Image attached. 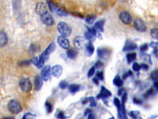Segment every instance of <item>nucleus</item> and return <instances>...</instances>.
<instances>
[{
	"instance_id": "f257e3e1",
	"label": "nucleus",
	"mask_w": 158,
	"mask_h": 119,
	"mask_svg": "<svg viewBox=\"0 0 158 119\" xmlns=\"http://www.w3.org/2000/svg\"><path fill=\"white\" fill-rule=\"evenodd\" d=\"M56 48V45L54 43H51L49 46L48 47V48L44 50L39 58H38V62L36 64V66L39 68H41L43 66L44 63L49 58V55H50L52 52L54 51V50Z\"/></svg>"
},
{
	"instance_id": "f03ea898",
	"label": "nucleus",
	"mask_w": 158,
	"mask_h": 119,
	"mask_svg": "<svg viewBox=\"0 0 158 119\" xmlns=\"http://www.w3.org/2000/svg\"><path fill=\"white\" fill-rule=\"evenodd\" d=\"M58 30L59 32L61 34L62 36L69 37L71 36L72 33V29L69 25L64 22H61L58 24Z\"/></svg>"
},
{
	"instance_id": "7ed1b4c3",
	"label": "nucleus",
	"mask_w": 158,
	"mask_h": 119,
	"mask_svg": "<svg viewBox=\"0 0 158 119\" xmlns=\"http://www.w3.org/2000/svg\"><path fill=\"white\" fill-rule=\"evenodd\" d=\"M47 3L48 4V6L50 9L51 11L53 13H55L59 16H67V13L62 9L60 8L57 7L55 4H54L51 0H47Z\"/></svg>"
},
{
	"instance_id": "20e7f679",
	"label": "nucleus",
	"mask_w": 158,
	"mask_h": 119,
	"mask_svg": "<svg viewBox=\"0 0 158 119\" xmlns=\"http://www.w3.org/2000/svg\"><path fill=\"white\" fill-rule=\"evenodd\" d=\"M8 108L12 113L16 114L22 111V107L20 103L16 100H11L8 103Z\"/></svg>"
},
{
	"instance_id": "39448f33",
	"label": "nucleus",
	"mask_w": 158,
	"mask_h": 119,
	"mask_svg": "<svg viewBox=\"0 0 158 119\" xmlns=\"http://www.w3.org/2000/svg\"><path fill=\"white\" fill-rule=\"evenodd\" d=\"M19 86L21 90L25 92H28L31 91L32 86L31 82L27 78H24L21 80L19 83Z\"/></svg>"
},
{
	"instance_id": "423d86ee",
	"label": "nucleus",
	"mask_w": 158,
	"mask_h": 119,
	"mask_svg": "<svg viewBox=\"0 0 158 119\" xmlns=\"http://www.w3.org/2000/svg\"><path fill=\"white\" fill-rule=\"evenodd\" d=\"M98 57L102 60H107L111 55V51L106 48H98L97 50Z\"/></svg>"
},
{
	"instance_id": "0eeeda50",
	"label": "nucleus",
	"mask_w": 158,
	"mask_h": 119,
	"mask_svg": "<svg viewBox=\"0 0 158 119\" xmlns=\"http://www.w3.org/2000/svg\"><path fill=\"white\" fill-rule=\"evenodd\" d=\"M73 44L77 49L82 50L85 47L87 43H85V39L83 37L77 36L74 38Z\"/></svg>"
},
{
	"instance_id": "6e6552de",
	"label": "nucleus",
	"mask_w": 158,
	"mask_h": 119,
	"mask_svg": "<svg viewBox=\"0 0 158 119\" xmlns=\"http://www.w3.org/2000/svg\"><path fill=\"white\" fill-rule=\"evenodd\" d=\"M35 11L39 16H42V15L48 13V7L46 4L44 3H38L35 7Z\"/></svg>"
},
{
	"instance_id": "1a4fd4ad",
	"label": "nucleus",
	"mask_w": 158,
	"mask_h": 119,
	"mask_svg": "<svg viewBox=\"0 0 158 119\" xmlns=\"http://www.w3.org/2000/svg\"><path fill=\"white\" fill-rule=\"evenodd\" d=\"M134 27L137 31L140 32H145L146 31V26L141 19H137L134 21Z\"/></svg>"
},
{
	"instance_id": "9d476101",
	"label": "nucleus",
	"mask_w": 158,
	"mask_h": 119,
	"mask_svg": "<svg viewBox=\"0 0 158 119\" xmlns=\"http://www.w3.org/2000/svg\"><path fill=\"white\" fill-rule=\"evenodd\" d=\"M51 69L49 65H46L44 66L42 69L41 72V77L44 81H48L51 76Z\"/></svg>"
},
{
	"instance_id": "9b49d317",
	"label": "nucleus",
	"mask_w": 158,
	"mask_h": 119,
	"mask_svg": "<svg viewBox=\"0 0 158 119\" xmlns=\"http://www.w3.org/2000/svg\"><path fill=\"white\" fill-rule=\"evenodd\" d=\"M41 19L43 24H46L49 26H52V25H53L54 23V21L53 16L48 12L42 15L41 16Z\"/></svg>"
},
{
	"instance_id": "f8f14e48",
	"label": "nucleus",
	"mask_w": 158,
	"mask_h": 119,
	"mask_svg": "<svg viewBox=\"0 0 158 119\" xmlns=\"http://www.w3.org/2000/svg\"><path fill=\"white\" fill-rule=\"evenodd\" d=\"M121 21L125 24H130L132 22V18L131 15L127 11H122L119 15Z\"/></svg>"
},
{
	"instance_id": "ddd939ff",
	"label": "nucleus",
	"mask_w": 158,
	"mask_h": 119,
	"mask_svg": "<svg viewBox=\"0 0 158 119\" xmlns=\"http://www.w3.org/2000/svg\"><path fill=\"white\" fill-rule=\"evenodd\" d=\"M58 43L59 46L64 49H68L70 46V43H69V40L67 37L64 36H59L58 38Z\"/></svg>"
},
{
	"instance_id": "4468645a",
	"label": "nucleus",
	"mask_w": 158,
	"mask_h": 119,
	"mask_svg": "<svg viewBox=\"0 0 158 119\" xmlns=\"http://www.w3.org/2000/svg\"><path fill=\"white\" fill-rule=\"evenodd\" d=\"M111 95H112L111 92L109 91L105 87L102 86L100 94L97 96V98L102 99L103 100H104V99H106L107 97L111 96Z\"/></svg>"
},
{
	"instance_id": "2eb2a0df",
	"label": "nucleus",
	"mask_w": 158,
	"mask_h": 119,
	"mask_svg": "<svg viewBox=\"0 0 158 119\" xmlns=\"http://www.w3.org/2000/svg\"><path fill=\"white\" fill-rule=\"evenodd\" d=\"M137 48V45L133 42V41H130V40H127L125 42V44L124 47L123 48V51H130V50H134Z\"/></svg>"
},
{
	"instance_id": "dca6fc26",
	"label": "nucleus",
	"mask_w": 158,
	"mask_h": 119,
	"mask_svg": "<svg viewBox=\"0 0 158 119\" xmlns=\"http://www.w3.org/2000/svg\"><path fill=\"white\" fill-rule=\"evenodd\" d=\"M63 69L62 67L59 65V64H56V65H54L51 68V73L53 75L56 77V78H59L62 73Z\"/></svg>"
},
{
	"instance_id": "f3484780",
	"label": "nucleus",
	"mask_w": 158,
	"mask_h": 119,
	"mask_svg": "<svg viewBox=\"0 0 158 119\" xmlns=\"http://www.w3.org/2000/svg\"><path fill=\"white\" fill-rule=\"evenodd\" d=\"M117 111H118V117L119 119H128L127 116L126 114L125 108L124 106V104L121 103L119 106L117 107Z\"/></svg>"
},
{
	"instance_id": "a211bd4d",
	"label": "nucleus",
	"mask_w": 158,
	"mask_h": 119,
	"mask_svg": "<svg viewBox=\"0 0 158 119\" xmlns=\"http://www.w3.org/2000/svg\"><path fill=\"white\" fill-rule=\"evenodd\" d=\"M8 41L7 34L3 31H0V47H2L6 46Z\"/></svg>"
},
{
	"instance_id": "6ab92c4d",
	"label": "nucleus",
	"mask_w": 158,
	"mask_h": 119,
	"mask_svg": "<svg viewBox=\"0 0 158 119\" xmlns=\"http://www.w3.org/2000/svg\"><path fill=\"white\" fill-rule=\"evenodd\" d=\"M42 86H43V79L42 78L41 76H37L35 78L34 81L35 89L37 91H38L41 89Z\"/></svg>"
},
{
	"instance_id": "aec40b11",
	"label": "nucleus",
	"mask_w": 158,
	"mask_h": 119,
	"mask_svg": "<svg viewBox=\"0 0 158 119\" xmlns=\"http://www.w3.org/2000/svg\"><path fill=\"white\" fill-rule=\"evenodd\" d=\"M86 48V53L88 56H91L93 54L95 51V47H94L93 44L91 42H88L85 46Z\"/></svg>"
},
{
	"instance_id": "412c9836",
	"label": "nucleus",
	"mask_w": 158,
	"mask_h": 119,
	"mask_svg": "<svg viewBox=\"0 0 158 119\" xmlns=\"http://www.w3.org/2000/svg\"><path fill=\"white\" fill-rule=\"evenodd\" d=\"M66 53H67V56L68 58L73 60V59H75L77 57V55H78V52L76 49L70 48V49L67 50Z\"/></svg>"
},
{
	"instance_id": "4be33fe9",
	"label": "nucleus",
	"mask_w": 158,
	"mask_h": 119,
	"mask_svg": "<svg viewBox=\"0 0 158 119\" xmlns=\"http://www.w3.org/2000/svg\"><path fill=\"white\" fill-rule=\"evenodd\" d=\"M87 29H88V32L92 34L95 37H96L100 39L103 38L101 33L99 32L97 29H96L95 27H87Z\"/></svg>"
},
{
	"instance_id": "5701e85b",
	"label": "nucleus",
	"mask_w": 158,
	"mask_h": 119,
	"mask_svg": "<svg viewBox=\"0 0 158 119\" xmlns=\"http://www.w3.org/2000/svg\"><path fill=\"white\" fill-rule=\"evenodd\" d=\"M88 102H90V106L91 107H95L96 106V102L95 101V99L93 97H90L84 99V100L82 101V103L83 104H86Z\"/></svg>"
},
{
	"instance_id": "b1692460",
	"label": "nucleus",
	"mask_w": 158,
	"mask_h": 119,
	"mask_svg": "<svg viewBox=\"0 0 158 119\" xmlns=\"http://www.w3.org/2000/svg\"><path fill=\"white\" fill-rule=\"evenodd\" d=\"M80 86L77 84H72L69 86V91L72 94H75L79 91Z\"/></svg>"
},
{
	"instance_id": "393cba45",
	"label": "nucleus",
	"mask_w": 158,
	"mask_h": 119,
	"mask_svg": "<svg viewBox=\"0 0 158 119\" xmlns=\"http://www.w3.org/2000/svg\"><path fill=\"white\" fill-rule=\"evenodd\" d=\"M113 84L117 87H121L123 84V81L119 75H116L113 79Z\"/></svg>"
},
{
	"instance_id": "a878e982",
	"label": "nucleus",
	"mask_w": 158,
	"mask_h": 119,
	"mask_svg": "<svg viewBox=\"0 0 158 119\" xmlns=\"http://www.w3.org/2000/svg\"><path fill=\"white\" fill-rule=\"evenodd\" d=\"M105 21L104 20H100V21H97L95 24V27L96 29H97L98 31H100L103 32L104 31V25H105Z\"/></svg>"
},
{
	"instance_id": "bb28decb",
	"label": "nucleus",
	"mask_w": 158,
	"mask_h": 119,
	"mask_svg": "<svg viewBox=\"0 0 158 119\" xmlns=\"http://www.w3.org/2000/svg\"><path fill=\"white\" fill-rule=\"evenodd\" d=\"M128 114L133 119H143L139 111H131L128 113Z\"/></svg>"
},
{
	"instance_id": "cd10ccee",
	"label": "nucleus",
	"mask_w": 158,
	"mask_h": 119,
	"mask_svg": "<svg viewBox=\"0 0 158 119\" xmlns=\"http://www.w3.org/2000/svg\"><path fill=\"white\" fill-rule=\"evenodd\" d=\"M127 60L128 63H131L132 62H133L136 59L137 54L135 53H128L127 55Z\"/></svg>"
},
{
	"instance_id": "c85d7f7f",
	"label": "nucleus",
	"mask_w": 158,
	"mask_h": 119,
	"mask_svg": "<svg viewBox=\"0 0 158 119\" xmlns=\"http://www.w3.org/2000/svg\"><path fill=\"white\" fill-rule=\"evenodd\" d=\"M151 36L155 39L158 40V29L157 28H153L150 31Z\"/></svg>"
},
{
	"instance_id": "c756f323",
	"label": "nucleus",
	"mask_w": 158,
	"mask_h": 119,
	"mask_svg": "<svg viewBox=\"0 0 158 119\" xmlns=\"http://www.w3.org/2000/svg\"><path fill=\"white\" fill-rule=\"evenodd\" d=\"M85 37L87 40L89 41V42H91L95 41V37L92 34H91L90 32H89L85 33Z\"/></svg>"
},
{
	"instance_id": "7c9ffc66",
	"label": "nucleus",
	"mask_w": 158,
	"mask_h": 119,
	"mask_svg": "<svg viewBox=\"0 0 158 119\" xmlns=\"http://www.w3.org/2000/svg\"><path fill=\"white\" fill-rule=\"evenodd\" d=\"M140 57L142 58L145 61L148 62L149 63H152L151 62V57L149 54H146V53H141L140 55Z\"/></svg>"
},
{
	"instance_id": "2f4dec72",
	"label": "nucleus",
	"mask_w": 158,
	"mask_h": 119,
	"mask_svg": "<svg viewBox=\"0 0 158 119\" xmlns=\"http://www.w3.org/2000/svg\"><path fill=\"white\" fill-rule=\"evenodd\" d=\"M151 78L153 81H158V69H155L151 73Z\"/></svg>"
},
{
	"instance_id": "473e14b6",
	"label": "nucleus",
	"mask_w": 158,
	"mask_h": 119,
	"mask_svg": "<svg viewBox=\"0 0 158 119\" xmlns=\"http://www.w3.org/2000/svg\"><path fill=\"white\" fill-rule=\"evenodd\" d=\"M96 19V16H93V15H89L86 18V22L88 24H91L95 21V20Z\"/></svg>"
},
{
	"instance_id": "72a5a7b5",
	"label": "nucleus",
	"mask_w": 158,
	"mask_h": 119,
	"mask_svg": "<svg viewBox=\"0 0 158 119\" xmlns=\"http://www.w3.org/2000/svg\"><path fill=\"white\" fill-rule=\"evenodd\" d=\"M45 107H46V111L48 113L52 112V111L53 110V106L50 102L47 101L45 103Z\"/></svg>"
},
{
	"instance_id": "f704fd0d",
	"label": "nucleus",
	"mask_w": 158,
	"mask_h": 119,
	"mask_svg": "<svg viewBox=\"0 0 158 119\" xmlns=\"http://www.w3.org/2000/svg\"><path fill=\"white\" fill-rule=\"evenodd\" d=\"M56 117L58 118V119H65L66 117H65V114H64V112L62 111H58L56 112Z\"/></svg>"
},
{
	"instance_id": "c9c22d12",
	"label": "nucleus",
	"mask_w": 158,
	"mask_h": 119,
	"mask_svg": "<svg viewBox=\"0 0 158 119\" xmlns=\"http://www.w3.org/2000/svg\"><path fill=\"white\" fill-rule=\"evenodd\" d=\"M59 86L61 89H66L68 86V83L66 81H61L59 84Z\"/></svg>"
},
{
	"instance_id": "e433bc0d",
	"label": "nucleus",
	"mask_w": 158,
	"mask_h": 119,
	"mask_svg": "<svg viewBox=\"0 0 158 119\" xmlns=\"http://www.w3.org/2000/svg\"><path fill=\"white\" fill-rule=\"evenodd\" d=\"M132 69L135 71H139L140 70V65L138 63H134L132 66Z\"/></svg>"
},
{
	"instance_id": "4c0bfd02",
	"label": "nucleus",
	"mask_w": 158,
	"mask_h": 119,
	"mask_svg": "<svg viewBox=\"0 0 158 119\" xmlns=\"http://www.w3.org/2000/svg\"><path fill=\"white\" fill-rule=\"evenodd\" d=\"M153 92H154V89H153L152 88H150V89H148V90L145 92L144 97H146V98L150 97L151 95V94H153Z\"/></svg>"
},
{
	"instance_id": "58836bf2",
	"label": "nucleus",
	"mask_w": 158,
	"mask_h": 119,
	"mask_svg": "<svg viewBox=\"0 0 158 119\" xmlns=\"http://www.w3.org/2000/svg\"><path fill=\"white\" fill-rule=\"evenodd\" d=\"M35 116L33 115V114L30 113H27L23 117L22 119H35Z\"/></svg>"
},
{
	"instance_id": "ea45409f",
	"label": "nucleus",
	"mask_w": 158,
	"mask_h": 119,
	"mask_svg": "<svg viewBox=\"0 0 158 119\" xmlns=\"http://www.w3.org/2000/svg\"><path fill=\"white\" fill-rule=\"evenodd\" d=\"M95 73V67H92L90 69V70L88 72V77L91 78L93 76V74Z\"/></svg>"
},
{
	"instance_id": "a19ab883",
	"label": "nucleus",
	"mask_w": 158,
	"mask_h": 119,
	"mask_svg": "<svg viewBox=\"0 0 158 119\" xmlns=\"http://www.w3.org/2000/svg\"><path fill=\"white\" fill-rule=\"evenodd\" d=\"M127 101V94L126 92H123V94L122 95L121 97V102L124 104Z\"/></svg>"
},
{
	"instance_id": "79ce46f5",
	"label": "nucleus",
	"mask_w": 158,
	"mask_h": 119,
	"mask_svg": "<svg viewBox=\"0 0 158 119\" xmlns=\"http://www.w3.org/2000/svg\"><path fill=\"white\" fill-rule=\"evenodd\" d=\"M99 80H103L104 79V74L103 71H98L96 73V76Z\"/></svg>"
},
{
	"instance_id": "37998d69",
	"label": "nucleus",
	"mask_w": 158,
	"mask_h": 119,
	"mask_svg": "<svg viewBox=\"0 0 158 119\" xmlns=\"http://www.w3.org/2000/svg\"><path fill=\"white\" fill-rule=\"evenodd\" d=\"M133 102L135 104H137V105H140L143 103V101L140 99H138L137 97H134L133 99Z\"/></svg>"
},
{
	"instance_id": "c03bdc74",
	"label": "nucleus",
	"mask_w": 158,
	"mask_h": 119,
	"mask_svg": "<svg viewBox=\"0 0 158 119\" xmlns=\"http://www.w3.org/2000/svg\"><path fill=\"white\" fill-rule=\"evenodd\" d=\"M140 69H143V71H148V69H149V66L145 63H142L140 64Z\"/></svg>"
},
{
	"instance_id": "a18cd8bd",
	"label": "nucleus",
	"mask_w": 158,
	"mask_h": 119,
	"mask_svg": "<svg viewBox=\"0 0 158 119\" xmlns=\"http://www.w3.org/2000/svg\"><path fill=\"white\" fill-rule=\"evenodd\" d=\"M103 63L101 61H98L95 63V68H96L97 69H101L103 67Z\"/></svg>"
},
{
	"instance_id": "49530a36",
	"label": "nucleus",
	"mask_w": 158,
	"mask_h": 119,
	"mask_svg": "<svg viewBox=\"0 0 158 119\" xmlns=\"http://www.w3.org/2000/svg\"><path fill=\"white\" fill-rule=\"evenodd\" d=\"M148 48V45L147 43L143 44L142 46H140V50L142 51V52H144V51L147 50Z\"/></svg>"
},
{
	"instance_id": "de8ad7c7",
	"label": "nucleus",
	"mask_w": 158,
	"mask_h": 119,
	"mask_svg": "<svg viewBox=\"0 0 158 119\" xmlns=\"http://www.w3.org/2000/svg\"><path fill=\"white\" fill-rule=\"evenodd\" d=\"M132 75V72L130 70H129L128 72H126L123 74V79H125L127 78L128 76H130Z\"/></svg>"
},
{
	"instance_id": "09e8293b",
	"label": "nucleus",
	"mask_w": 158,
	"mask_h": 119,
	"mask_svg": "<svg viewBox=\"0 0 158 119\" xmlns=\"http://www.w3.org/2000/svg\"><path fill=\"white\" fill-rule=\"evenodd\" d=\"M37 49H38V48L37 47L36 45L32 44V46H30V51L34 53V52H35L37 51Z\"/></svg>"
},
{
	"instance_id": "8fccbe9b",
	"label": "nucleus",
	"mask_w": 158,
	"mask_h": 119,
	"mask_svg": "<svg viewBox=\"0 0 158 119\" xmlns=\"http://www.w3.org/2000/svg\"><path fill=\"white\" fill-rule=\"evenodd\" d=\"M32 62L31 60L30 61H28V60H27V61H23L22 62L20 63V66H26V65H28V64Z\"/></svg>"
},
{
	"instance_id": "3c124183",
	"label": "nucleus",
	"mask_w": 158,
	"mask_h": 119,
	"mask_svg": "<svg viewBox=\"0 0 158 119\" xmlns=\"http://www.w3.org/2000/svg\"><path fill=\"white\" fill-rule=\"evenodd\" d=\"M150 46L153 48H157L158 49V42H151Z\"/></svg>"
},
{
	"instance_id": "603ef678",
	"label": "nucleus",
	"mask_w": 158,
	"mask_h": 119,
	"mask_svg": "<svg viewBox=\"0 0 158 119\" xmlns=\"http://www.w3.org/2000/svg\"><path fill=\"white\" fill-rule=\"evenodd\" d=\"M87 119H95V116L91 112L88 115Z\"/></svg>"
},
{
	"instance_id": "864d4df0",
	"label": "nucleus",
	"mask_w": 158,
	"mask_h": 119,
	"mask_svg": "<svg viewBox=\"0 0 158 119\" xmlns=\"http://www.w3.org/2000/svg\"><path fill=\"white\" fill-rule=\"evenodd\" d=\"M93 82L95 83L96 85H98V84H99V79L96 77L93 78Z\"/></svg>"
},
{
	"instance_id": "5fc2aeb1",
	"label": "nucleus",
	"mask_w": 158,
	"mask_h": 119,
	"mask_svg": "<svg viewBox=\"0 0 158 119\" xmlns=\"http://www.w3.org/2000/svg\"><path fill=\"white\" fill-rule=\"evenodd\" d=\"M123 92H124V89H119V91H118V94H119V96H122V94H123Z\"/></svg>"
},
{
	"instance_id": "6e6d98bb",
	"label": "nucleus",
	"mask_w": 158,
	"mask_h": 119,
	"mask_svg": "<svg viewBox=\"0 0 158 119\" xmlns=\"http://www.w3.org/2000/svg\"><path fill=\"white\" fill-rule=\"evenodd\" d=\"M154 87H155V88L156 89L157 91H158V81H156L155 82Z\"/></svg>"
},
{
	"instance_id": "4d7b16f0",
	"label": "nucleus",
	"mask_w": 158,
	"mask_h": 119,
	"mask_svg": "<svg viewBox=\"0 0 158 119\" xmlns=\"http://www.w3.org/2000/svg\"><path fill=\"white\" fill-rule=\"evenodd\" d=\"M91 111L90 110V109H89V108H87L86 111L85 112V116H87V115H88L89 113H91Z\"/></svg>"
},
{
	"instance_id": "13d9d810",
	"label": "nucleus",
	"mask_w": 158,
	"mask_h": 119,
	"mask_svg": "<svg viewBox=\"0 0 158 119\" xmlns=\"http://www.w3.org/2000/svg\"><path fill=\"white\" fill-rule=\"evenodd\" d=\"M154 53L155 56H156L158 58V49L157 48H154Z\"/></svg>"
},
{
	"instance_id": "bf43d9fd",
	"label": "nucleus",
	"mask_w": 158,
	"mask_h": 119,
	"mask_svg": "<svg viewBox=\"0 0 158 119\" xmlns=\"http://www.w3.org/2000/svg\"><path fill=\"white\" fill-rule=\"evenodd\" d=\"M157 117V116H152V117H150L149 118H150V119H152V118H156Z\"/></svg>"
},
{
	"instance_id": "052dcab7",
	"label": "nucleus",
	"mask_w": 158,
	"mask_h": 119,
	"mask_svg": "<svg viewBox=\"0 0 158 119\" xmlns=\"http://www.w3.org/2000/svg\"><path fill=\"white\" fill-rule=\"evenodd\" d=\"M109 119H115V118L114 117H111Z\"/></svg>"
}]
</instances>
